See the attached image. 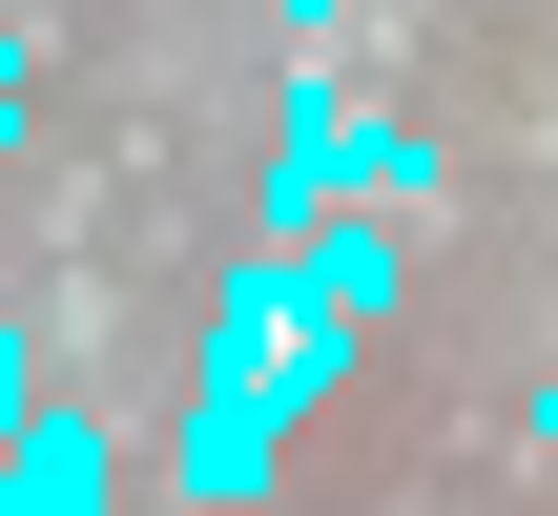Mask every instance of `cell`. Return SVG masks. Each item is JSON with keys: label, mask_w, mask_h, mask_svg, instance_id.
Segmentation results:
<instances>
[{"label": "cell", "mask_w": 558, "mask_h": 516, "mask_svg": "<svg viewBox=\"0 0 558 516\" xmlns=\"http://www.w3.org/2000/svg\"><path fill=\"white\" fill-rule=\"evenodd\" d=\"M352 352H373V331L311 290V248H248V269L207 290V372H186L166 496H186V516H248V496H269V455H290V414H311Z\"/></svg>", "instance_id": "cell-1"}, {"label": "cell", "mask_w": 558, "mask_h": 516, "mask_svg": "<svg viewBox=\"0 0 558 516\" xmlns=\"http://www.w3.org/2000/svg\"><path fill=\"white\" fill-rule=\"evenodd\" d=\"M435 186H456V165H435L393 103H352L331 62H311V83H269V228H331V207H393V228H414Z\"/></svg>", "instance_id": "cell-2"}, {"label": "cell", "mask_w": 558, "mask_h": 516, "mask_svg": "<svg viewBox=\"0 0 558 516\" xmlns=\"http://www.w3.org/2000/svg\"><path fill=\"white\" fill-rule=\"evenodd\" d=\"M0 516H124V455H104V414H62V393H41V414L0 434Z\"/></svg>", "instance_id": "cell-3"}, {"label": "cell", "mask_w": 558, "mask_h": 516, "mask_svg": "<svg viewBox=\"0 0 558 516\" xmlns=\"http://www.w3.org/2000/svg\"><path fill=\"white\" fill-rule=\"evenodd\" d=\"M269 248H311V290H331L352 331H393V290H414V228H393V207H331V228H269Z\"/></svg>", "instance_id": "cell-4"}, {"label": "cell", "mask_w": 558, "mask_h": 516, "mask_svg": "<svg viewBox=\"0 0 558 516\" xmlns=\"http://www.w3.org/2000/svg\"><path fill=\"white\" fill-rule=\"evenodd\" d=\"M21 414H41V352H21V310H0V434H21Z\"/></svg>", "instance_id": "cell-5"}, {"label": "cell", "mask_w": 558, "mask_h": 516, "mask_svg": "<svg viewBox=\"0 0 558 516\" xmlns=\"http://www.w3.org/2000/svg\"><path fill=\"white\" fill-rule=\"evenodd\" d=\"M0 103H21V0H0Z\"/></svg>", "instance_id": "cell-6"}, {"label": "cell", "mask_w": 558, "mask_h": 516, "mask_svg": "<svg viewBox=\"0 0 558 516\" xmlns=\"http://www.w3.org/2000/svg\"><path fill=\"white\" fill-rule=\"evenodd\" d=\"M0 124H21V103H0Z\"/></svg>", "instance_id": "cell-7"}]
</instances>
